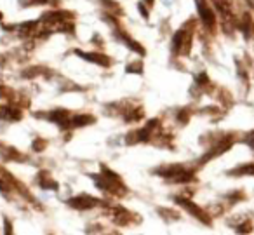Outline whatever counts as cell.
<instances>
[{
	"mask_svg": "<svg viewBox=\"0 0 254 235\" xmlns=\"http://www.w3.org/2000/svg\"><path fill=\"white\" fill-rule=\"evenodd\" d=\"M197 9H198V14H200V18H202V21H204L205 26L214 25V14H212V11L207 5V2H204V0H197Z\"/></svg>",
	"mask_w": 254,
	"mask_h": 235,
	"instance_id": "6da1fadb",
	"label": "cell"
},
{
	"mask_svg": "<svg viewBox=\"0 0 254 235\" xmlns=\"http://www.w3.org/2000/svg\"><path fill=\"white\" fill-rule=\"evenodd\" d=\"M146 2H148V4H152V2H153V0H146Z\"/></svg>",
	"mask_w": 254,
	"mask_h": 235,
	"instance_id": "7a4b0ae2",
	"label": "cell"
}]
</instances>
